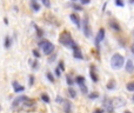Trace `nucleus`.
Masks as SVG:
<instances>
[{
  "label": "nucleus",
  "instance_id": "nucleus-32",
  "mask_svg": "<svg viewBox=\"0 0 134 113\" xmlns=\"http://www.w3.org/2000/svg\"><path fill=\"white\" fill-rule=\"evenodd\" d=\"M41 1H43V4L45 7H47V8L51 7V1H49V0H41Z\"/></svg>",
  "mask_w": 134,
  "mask_h": 113
},
{
  "label": "nucleus",
  "instance_id": "nucleus-21",
  "mask_svg": "<svg viewBox=\"0 0 134 113\" xmlns=\"http://www.w3.org/2000/svg\"><path fill=\"white\" fill-rule=\"evenodd\" d=\"M71 6H72V8H73V10H75V11H82V10H84V8H82V6L78 5V4H75V2H73Z\"/></svg>",
  "mask_w": 134,
  "mask_h": 113
},
{
  "label": "nucleus",
  "instance_id": "nucleus-1",
  "mask_svg": "<svg viewBox=\"0 0 134 113\" xmlns=\"http://www.w3.org/2000/svg\"><path fill=\"white\" fill-rule=\"evenodd\" d=\"M59 43L61 44V45L66 46V47L72 48L73 51H75V49H80L79 47H78V45L74 43V40H73V38H72V35H71V33L67 32V31H65V32H62L61 34H60Z\"/></svg>",
  "mask_w": 134,
  "mask_h": 113
},
{
  "label": "nucleus",
  "instance_id": "nucleus-27",
  "mask_svg": "<svg viewBox=\"0 0 134 113\" xmlns=\"http://www.w3.org/2000/svg\"><path fill=\"white\" fill-rule=\"evenodd\" d=\"M126 87H127V90H128L129 92H134V81H132V82H128Z\"/></svg>",
  "mask_w": 134,
  "mask_h": 113
},
{
  "label": "nucleus",
  "instance_id": "nucleus-31",
  "mask_svg": "<svg viewBox=\"0 0 134 113\" xmlns=\"http://www.w3.org/2000/svg\"><path fill=\"white\" fill-rule=\"evenodd\" d=\"M98 97H99V94H98L97 92H93L91 94H88V98H89V99H97Z\"/></svg>",
  "mask_w": 134,
  "mask_h": 113
},
{
  "label": "nucleus",
  "instance_id": "nucleus-43",
  "mask_svg": "<svg viewBox=\"0 0 134 113\" xmlns=\"http://www.w3.org/2000/svg\"><path fill=\"white\" fill-rule=\"evenodd\" d=\"M72 1H76V0H72Z\"/></svg>",
  "mask_w": 134,
  "mask_h": 113
},
{
  "label": "nucleus",
  "instance_id": "nucleus-20",
  "mask_svg": "<svg viewBox=\"0 0 134 113\" xmlns=\"http://www.w3.org/2000/svg\"><path fill=\"white\" fill-rule=\"evenodd\" d=\"M79 86H80V91L82 92V94H87L88 93V88H87V86H86L85 84H81Z\"/></svg>",
  "mask_w": 134,
  "mask_h": 113
},
{
  "label": "nucleus",
  "instance_id": "nucleus-18",
  "mask_svg": "<svg viewBox=\"0 0 134 113\" xmlns=\"http://www.w3.org/2000/svg\"><path fill=\"white\" fill-rule=\"evenodd\" d=\"M73 57H74L75 59H82V58H84V55H82L80 49H75V51H73Z\"/></svg>",
  "mask_w": 134,
  "mask_h": 113
},
{
  "label": "nucleus",
  "instance_id": "nucleus-14",
  "mask_svg": "<svg viewBox=\"0 0 134 113\" xmlns=\"http://www.w3.org/2000/svg\"><path fill=\"white\" fill-rule=\"evenodd\" d=\"M125 68H126V71H127L128 73H133L134 72L133 61H132V60H127V61H126V66H125Z\"/></svg>",
  "mask_w": 134,
  "mask_h": 113
},
{
  "label": "nucleus",
  "instance_id": "nucleus-35",
  "mask_svg": "<svg viewBox=\"0 0 134 113\" xmlns=\"http://www.w3.org/2000/svg\"><path fill=\"white\" fill-rule=\"evenodd\" d=\"M80 2L82 5H88V4H91V0H80Z\"/></svg>",
  "mask_w": 134,
  "mask_h": 113
},
{
  "label": "nucleus",
  "instance_id": "nucleus-24",
  "mask_svg": "<svg viewBox=\"0 0 134 113\" xmlns=\"http://www.w3.org/2000/svg\"><path fill=\"white\" fill-rule=\"evenodd\" d=\"M34 28H35V32H37V35H38V38H43V31L39 28V27L37 26V25H34Z\"/></svg>",
  "mask_w": 134,
  "mask_h": 113
},
{
  "label": "nucleus",
  "instance_id": "nucleus-30",
  "mask_svg": "<svg viewBox=\"0 0 134 113\" xmlns=\"http://www.w3.org/2000/svg\"><path fill=\"white\" fill-rule=\"evenodd\" d=\"M32 53H33V55H34V58H35V59H39V58H40V53H39V51H38V49H33Z\"/></svg>",
  "mask_w": 134,
  "mask_h": 113
},
{
  "label": "nucleus",
  "instance_id": "nucleus-4",
  "mask_svg": "<svg viewBox=\"0 0 134 113\" xmlns=\"http://www.w3.org/2000/svg\"><path fill=\"white\" fill-rule=\"evenodd\" d=\"M30 100H31V98L26 97V96H19V97H16L15 99H14V101H13V108L19 107V106H22V107H24Z\"/></svg>",
  "mask_w": 134,
  "mask_h": 113
},
{
  "label": "nucleus",
  "instance_id": "nucleus-41",
  "mask_svg": "<svg viewBox=\"0 0 134 113\" xmlns=\"http://www.w3.org/2000/svg\"><path fill=\"white\" fill-rule=\"evenodd\" d=\"M132 52L134 53V45H132Z\"/></svg>",
  "mask_w": 134,
  "mask_h": 113
},
{
  "label": "nucleus",
  "instance_id": "nucleus-13",
  "mask_svg": "<svg viewBox=\"0 0 134 113\" xmlns=\"http://www.w3.org/2000/svg\"><path fill=\"white\" fill-rule=\"evenodd\" d=\"M95 66H91V71H89V74H91V79L94 82H97L98 80H99V78L97 77V72H95Z\"/></svg>",
  "mask_w": 134,
  "mask_h": 113
},
{
  "label": "nucleus",
  "instance_id": "nucleus-5",
  "mask_svg": "<svg viewBox=\"0 0 134 113\" xmlns=\"http://www.w3.org/2000/svg\"><path fill=\"white\" fill-rule=\"evenodd\" d=\"M81 30L87 38L91 37V27H89V21H88V18H84L82 19V26Z\"/></svg>",
  "mask_w": 134,
  "mask_h": 113
},
{
  "label": "nucleus",
  "instance_id": "nucleus-37",
  "mask_svg": "<svg viewBox=\"0 0 134 113\" xmlns=\"http://www.w3.org/2000/svg\"><path fill=\"white\" fill-rule=\"evenodd\" d=\"M60 68L58 67V68H55V74H57V77H60Z\"/></svg>",
  "mask_w": 134,
  "mask_h": 113
},
{
  "label": "nucleus",
  "instance_id": "nucleus-28",
  "mask_svg": "<svg viewBox=\"0 0 134 113\" xmlns=\"http://www.w3.org/2000/svg\"><path fill=\"white\" fill-rule=\"evenodd\" d=\"M46 78H47L51 82H54V75L52 74L51 72H47V73H46Z\"/></svg>",
  "mask_w": 134,
  "mask_h": 113
},
{
  "label": "nucleus",
  "instance_id": "nucleus-9",
  "mask_svg": "<svg viewBox=\"0 0 134 113\" xmlns=\"http://www.w3.org/2000/svg\"><path fill=\"white\" fill-rule=\"evenodd\" d=\"M62 106H64V112L65 113H71L72 112V104H71L70 100L64 99V101H62Z\"/></svg>",
  "mask_w": 134,
  "mask_h": 113
},
{
  "label": "nucleus",
  "instance_id": "nucleus-26",
  "mask_svg": "<svg viewBox=\"0 0 134 113\" xmlns=\"http://www.w3.org/2000/svg\"><path fill=\"white\" fill-rule=\"evenodd\" d=\"M30 63H31V65H32V68H33V70H38V68H39V63H38L37 60H34V61H32V60H31Z\"/></svg>",
  "mask_w": 134,
  "mask_h": 113
},
{
  "label": "nucleus",
  "instance_id": "nucleus-38",
  "mask_svg": "<svg viewBox=\"0 0 134 113\" xmlns=\"http://www.w3.org/2000/svg\"><path fill=\"white\" fill-rule=\"evenodd\" d=\"M55 58H57L55 55H52V57L48 59V61H49V63H52V61H54V60H55Z\"/></svg>",
  "mask_w": 134,
  "mask_h": 113
},
{
  "label": "nucleus",
  "instance_id": "nucleus-40",
  "mask_svg": "<svg viewBox=\"0 0 134 113\" xmlns=\"http://www.w3.org/2000/svg\"><path fill=\"white\" fill-rule=\"evenodd\" d=\"M4 22H5L6 25H8V20H7V18H4Z\"/></svg>",
  "mask_w": 134,
  "mask_h": 113
},
{
  "label": "nucleus",
  "instance_id": "nucleus-2",
  "mask_svg": "<svg viewBox=\"0 0 134 113\" xmlns=\"http://www.w3.org/2000/svg\"><path fill=\"white\" fill-rule=\"evenodd\" d=\"M39 47L43 49L45 55H49V54L53 53V51H54V45L49 40H46V39H44V40H41L39 43Z\"/></svg>",
  "mask_w": 134,
  "mask_h": 113
},
{
  "label": "nucleus",
  "instance_id": "nucleus-16",
  "mask_svg": "<svg viewBox=\"0 0 134 113\" xmlns=\"http://www.w3.org/2000/svg\"><path fill=\"white\" fill-rule=\"evenodd\" d=\"M31 8H32L33 12H39L40 11V5L38 4L37 1L32 0V2H31Z\"/></svg>",
  "mask_w": 134,
  "mask_h": 113
},
{
  "label": "nucleus",
  "instance_id": "nucleus-29",
  "mask_svg": "<svg viewBox=\"0 0 134 113\" xmlns=\"http://www.w3.org/2000/svg\"><path fill=\"white\" fill-rule=\"evenodd\" d=\"M33 84H34V75H30L28 77V85L30 86H33Z\"/></svg>",
  "mask_w": 134,
  "mask_h": 113
},
{
  "label": "nucleus",
  "instance_id": "nucleus-11",
  "mask_svg": "<svg viewBox=\"0 0 134 113\" xmlns=\"http://www.w3.org/2000/svg\"><path fill=\"white\" fill-rule=\"evenodd\" d=\"M70 18H71V20H72V22L80 28L81 25H80V18H79V16H78V14H75V13H72V14L70 16Z\"/></svg>",
  "mask_w": 134,
  "mask_h": 113
},
{
  "label": "nucleus",
  "instance_id": "nucleus-8",
  "mask_svg": "<svg viewBox=\"0 0 134 113\" xmlns=\"http://www.w3.org/2000/svg\"><path fill=\"white\" fill-rule=\"evenodd\" d=\"M111 100H112V104H113V106H114V108L121 107V106L125 105V100H123L122 98H113Z\"/></svg>",
  "mask_w": 134,
  "mask_h": 113
},
{
  "label": "nucleus",
  "instance_id": "nucleus-17",
  "mask_svg": "<svg viewBox=\"0 0 134 113\" xmlns=\"http://www.w3.org/2000/svg\"><path fill=\"white\" fill-rule=\"evenodd\" d=\"M66 81H67V85H68L70 87L73 86V85H74V82H75V80L72 78V77H71V74L66 75Z\"/></svg>",
  "mask_w": 134,
  "mask_h": 113
},
{
  "label": "nucleus",
  "instance_id": "nucleus-23",
  "mask_svg": "<svg viewBox=\"0 0 134 113\" xmlns=\"http://www.w3.org/2000/svg\"><path fill=\"white\" fill-rule=\"evenodd\" d=\"M75 82H76L78 85L85 84V78H84V77H76V79H75Z\"/></svg>",
  "mask_w": 134,
  "mask_h": 113
},
{
  "label": "nucleus",
  "instance_id": "nucleus-7",
  "mask_svg": "<svg viewBox=\"0 0 134 113\" xmlns=\"http://www.w3.org/2000/svg\"><path fill=\"white\" fill-rule=\"evenodd\" d=\"M104 39H105V30H104V28H101V30H99L98 35H97V39H95V44H97V47H98V48H99V44L101 43Z\"/></svg>",
  "mask_w": 134,
  "mask_h": 113
},
{
  "label": "nucleus",
  "instance_id": "nucleus-42",
  "mask_svg": "<svg viewBox=\"0 0 134 113\" xmlns=\"http://www.w3.org/2000/svg\"><path fill=\"white\" fill-rule=\"evenodd\" d=\"M125 113H131V112H129V111H126V112H125Z\"/></svg>",
  "mask_w": 134,
  "mask_h": 113
},
{
  "label": "nucleus",
  "instance_id": "nucleus-33",
  "mask_svg": "<svg viewBox=\"0 0 134 113\" xmlns=\"http://www.w3.org/2000/svg\"><path fill=\"white\" fill-rule=\"evenodd\" d=\"M115 5L120 6V7H123V6H125V2H123L122 0H115Z\"/></svg>",
  "mask_w": 134,
  "mask_h": 113
},
{
  "label": "nucleus",
  "instance_id": "nucleus-15",
  "mask_svg": "<svg viewBox=\"0 0 134 113\" xmlns=\"http://www.w3.org/2000/svg\"><path fill=\"white\" fill-rule=\"evenodd\" d=\"M12 46V39H11V37H5V40H4V47L5 48H10Z\"/></svg>",
  "mask_w": 134,
  "mask_h": 113
},
{
  "label": "nucleus",
  "instance_id": "nucleus-12",
  "mask_svg": "<svg viewBox=\"0 0 134 113\" xmlns=\"http://www.w3.org/2000/svg\"><path fill=\"white\" fill-rule=\"evenodd\" d=\"M12 86H13V90H14V92L15 93H20V92H24V90H25V87L21 86L18 81H13L12 82Z\"/></svg>",
  "mask_w": 134,
  "mask_h": 113
},
{
  "label": "nucleus",
  "instance_id": "nucleus-19",
  "mask_svg": "<svg viewBox=\"0 0 134 113\" xmlns=\"http://www.w3.org/2000/svg\"><path fill=\"white\" fill-rule=\"evenodd\" d=\"M68 94H70L71 98H75L76 97V92L73 87H68Z\"/></svg>",
  "mask_w": 134,
  "mask_h": 113
},
{
  "label": "nucleus",
  "instance_id": "nucleus-44",
  "mask_svg": "<svg viewBox=\"0 0 134 113\" xmlns=\"http://www.w3.org/2000/svg\"><path fill=\"white\" fill-rule=\"evenodd\" d=\"M133 100H134V97H133Z\"/></svg>",
  "mask_w": 134,
  "mask_h": 113
},
{
  "label": "nucleus",
  "instance_id": "nucleus-6",
  "mask_svg": "<svg viewBox=\"0 0 134 113\" xmlns=\"http://www.w3.org/2000/svg\"><path fill=\"white\" fill-rule=\"evenodd\" d=\"M104 107L108 113H113V111H114V106L112 104V100L108 99V98H105V100H104Z\"/></svg>",
  "mask_w": 134,
  "mask_h": 113
},
{
  "label": "nucleus",
  "instance_id": "nucleus-22",
  "mask_svg": "<svg viewBox=\"0 0 134 113\" xmlns=\"http://www.w3.org/2000/svg\"><path fill=\"white\" fill-rule=\"evenodd\" d=\"M41 100H43V101H45L46 104H48V102L51 101L49 97L47 96V94H46V93H43V94H41Z\"/></svg>",
  "mask_w": 134,
  "mask_h": 113
},
{
  "label": "nucleus",
  "instance_id": "nucleus-25",
  "mask_svg": "<svg viewBox=\"0 0 134 113\" xmlns=\"http://www.w3.org/2000/svg\"><path fill=\"white\" fill-rule=\"evenodd\" d=\"M114 88H115V81L111 80L107 84V90H114Z\"/></svg>",
  "mask_w": 134,
  "mask_h": 113
},
{
  "label": "nucleus",
  "instance_id": "nucleus-45",
  "mask_svg": "<svg viewBox=\"0 0 134 113\" xmlns=\"http://www.w3.org/2000/svg\"><path fill=\"white\" fill-rule=\"evenodd\" d=\"M34 1H37V0H34Z\"/></svg>",
  "mask_w": 134,
  "mask_h": 113
},
{
  "label": "nucleus",
  "instance_id": "nucleus-3",
  "mask_svg": "<svg viewBox=\"0 0 134 113\" xmlns=\"http://www.w3.org/2000/svg\"><path fill=\"white\" fill-rule=\"evenodd\" d=\"M123 64H125V59H123L122 55L119 53H115L112 57V59H111V65H112L113 68H115V70L121 68L123 66Z\"/></svg>",
  "mask_w": 134,
  "mask_h": 113
},
{
  "label": "nucleus",
  "instance_id": "nucleus-10",
  "mask_svg": "<svg viewBox=\"0 0 134 113\" xmlns=\"http://www.w3.org/2000/svg\"><path fill=\"white\" fill-rule=\"evenodd\" d=\"M108 25H109V27L112 28L113 31H117V32H119V31L121 30L120 25H119V24L115 21L114 19H111V20H109V22H108Z\"/></svg>",
  "mask_w": 134,
  "mask_h": 113
},
{
  "label": "nucleus",
  "instance_id": "nucleus-34",
  "mask_svg": "<svg viewBox=\"0 0 134 113\" xmlns=\"http://www.w3.org/2000/svg\"><path fill=\"white\" fill-rule=\"evenodd\" d=\"M59 68H60L61 71L65 70V64H64V61H59Z\"/></svg>",
  "mask_w": 134,
  "mask_h": 113
},
{
  "label": "nucleus",
  "instance_id": "nucleus-36",
  "mask_svg": "<svg viewBox=\"0 0 134 113\" xmlns=\"http://www.w3.org/2000/svg\"><path fill=\"white\" fill-rule=\"evenodd\" d=\"M93 113H104V110H101V108H97V110H94V112Z\"/></svg>",
  "mask_w": 134,
  "mask_h": 113
},
{
  "label": "nucleus",
  "instance_id": "nucleus-39",
  "mask_svg": "<svg viewBox=\"0 0 134 113\" xmlns=\"http://www.w3.org/2000/svg\"><path fill=\"white\" fill-rule=\"evenodd\" d=\"M57 101H58V102H61V104H62V101H64V99H62L61 97H58V98H57Z\"/></svg>",
  "mask_w": 134,
  "mask_h": 113
}]
</instances>
